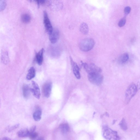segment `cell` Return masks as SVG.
Masks as SVG:
<instances>
[{
    "instance_id": "cell-11",
    "label": "cell",
    "mask_w": 140,
    "mask_h": 140,
    "mask_svg": "<svg viewBox=\"0 0 140 140\" xmlns=\"http://www.w3.org/2000/svg\"><path fill=\"white\" fill-rule=\"evenodd\" d=\"M44 49H42L36 54V62L39 65H41L43 60V53Z\"/></svg>"
},
{
    "instance_id": "cell-17",
    "label": "cell",
    "mask_w": 140,
    "mask_h": 140,
    "mask_svg": "<svg viewBox=\"0 0 140 140\" xmlns=\"http://www.w3.org/2000/svg\"><path fill=\"white\" fill-rule=\"evenodd\" d=\"M42 111L39 109H37L33 114V117L34 120L36 121H40L41 119Z\"/></svg>"
},
{
    "instance_id": "cell-10",
    "label": "cell",
    "mask_w": 140,
    "mask_h": 140,
    "mask_svg": "<svg viewBox=\"0 0 140 140\" xmlns=\"http://www.w3.org/2000/svg\"><path fill=\"white\" fill-rule=\"evenodd\" d=\"M71 63L73 68V72L76 77L78 79L80 78L79 69L77 63L74 62L72 58L70 57Z\"/></svg>"
},
{
    "instance_id": "cell-19",
    "label": "cell",
    "mask_w": 140,
    "mask_h": 140,
    "mask_svg": "<svg viewBox=\"0 0 140 140\" xmlns=\"http://www.w3.org/2000/svg\"><path fill=\"white\" fill-rule=\"evenodd\" d=\"M22 22L25 23H27L30 22L31 17L30 15L27 14H23L21 17Z\"/></svg>"
},
{
    "instance_id": "cell-3",
    "label": "cell",
    "mask_w": 140,
    "mask_h": 140,
    "mask_svg": "<svg viewBox=\"0 0 140 140\" xmlns=\"http://www.w3.org/2000/svg\"><path fill=\"white\" fill-rule=\"evenodd\" d=\"M88 78L90 82L97 86L100 85L103 80V76L99 73L88 74Z\"/></svg>"
},
{
    "instance_id": "cell-16",
    "label": "cell",
    "mask_w": 140,
    "mask_h": 140,
    "mask_svg": "<svg viewBox=\"0 0 140 140\" xmlns=\"http://www.w3.org/2000/svg\"><path fill=\"white\" fill-rule=\"evenodd\" d=\"M129 55L128 53H125L121 55L118 59V62L120 64H124L128 61Z\"/></svg>"
},
{
    "instance_id": "cell-25",
    "label": "cell",
    "mask_w": 140,
    "mask_h": 140,
    "mask_svg": "<svg viewBox=\"0 0 140 140\" xmlns=\"http://www.w3.org/2000/svg\"><path fill=\"white\" fill-rule=\"evenodd\" d=\"M131 10L130 7L127 6L125 7L124 9V13L125 15H128L130 13Z\"/></svg>"
},
{
    "instance_id": "cell-28",
    "label": "cell",
    "mask_w": 140,
    "mask_h": 140,
    "mask_svg": "<svg viewBox=\"0 0 140 140\" xmlns=\"http://www.w3.org/2000/svg\"><path fill=\"white\" fill-rule=\"evenodd\" d=\"M36 127L35 126H34L32 127L31 128L30 132V134L34 132V131L36 130Z\"/></svg>"
},
{
    "instance_id": "cell-9",
    "label": "cell",
    "mask_w": 140,
    "mask_h": 140,
    "mask_svg": "<svg viewBox=\"0 0 140 140\" xmlns=\"http://www.w3.org/2000/svg\"><path fill=\"white\" fill-rule=\"evenodd\" d=\"M59 32L58 29L53 30L52 33L49 35V39L51 42L52 44L56 43L59 37Z\"/></svg>"
},
{
    "instance_id": "cell-15",
    "label": "cell",
    "mask_w": 140,
    "mask_h": 140,
    "mask_svg": "<svg viewBox=\"0 0 140 140\" xmlns=\"http://www.w3.org/2000/svg\"><path fill=\"white\" fill-rule=\"evenodd\" d=\"M80 31L83 34L87 35L89 32V27L87 24L85 23H82L80 26Z\"/></svg>"
},
{
    "instance_id": "cell-7",
    "label": "cell",
    "mask_w": 140,
    "mask_h": 140,
    "mask_svg": "<svg viewBox=\"0 0 140 140\" xmlns=\"http://www.w3.org/2000/svg\"><path fill=\"white\" fill-rule=\"evenodd\" d=\"M31 90L34 96L37 99H40L41 96L40 88L39 85L34 81H32V87L31 88Z\"/></svg>"
},
{
    "instance_id": "cell-5",
    "label": "cell",
    "mask_w": 140,
    "mask_h": 140,
    "mask_svg": "<svg viewBox=\"0 0 140 140\" xmlns=\"http://www.w3.org/2000/svg\"><path fill=\"white\" fill-rule=\"evenodd\" d=\"M43 16L44 26L46 32L49 35L52 33L53 29L49 17L47 12L46 11H44Z\"/></svg>"
},
{
    "instance_id": "cell-8",
    "label": "cell",
    "mask_w": 140,
    "mask_h": 140,
    "mask_svg": "<svg viewBox=\"0 0 140 140\" xmlns=\"http://www.w3.org/2000/svg\"><path fill=\"white\" fill-rule=\"evenodd\" d=\"M52 88V84L50 82L45 83L42 88V91L44 96L48 98L51 95Z\"/></svg>"
},
{
    "instance_id": "cell-24",
    "label": "cell",
    "mask_w": 140,
    "mask_h": 140,
    "mask_svg": "<svg viewBox=\"0 0 140 140\" xmlns=\"http://www.w3.org/2000/svg\"><path fill=\"white\" fill-rule=\"evenodd\" d=\"M38 134L36 132H34L31 134L29 135L30 138L31 140H34L35 139L38 137Z\"/></svg>"
},
{
    "instance_id": "cell-13",
    "label": "cell",
    "mask_w": 140,
    "mask_h": 140,
    "mask_svg": "<svg viewBox=\"0 0 140 140\" xmlns=\"http://www.w3.org/2000/svg\"><path fill=\"white\" fill-rule=\"evenodd\" d=\"M36 74V71L35 68L32 67L28 71L27 75L26 78L28 80H30L35 77Z\"/></svg>"
},
{
    "instance_id": "cell-6",
    "label": "cell",
    "mask_w": 140,
    "mask_h": 140,
    "mask_svg": "<svg viewBox=\"0 0 140 140\" xmlns=\"http://www.w3.org/2000/svg\"><path fill=\"white\" fill-rule=\"evenodd\" d=\"M84 69L88 74L92 73H100L101 70L100 68L93 63L88 64L87 63L83 64Z\"/></svg>"
},
{
    "instance_id": "cell-2",
    "label": "cell",
    "mask_w": 140,
    "mask_h": 140,
    "mask_svg": "<svg viewBox=\"0 0 140 140\" xmlns=\"http://www.w3.org/2000/svg\"><path fill=\"white\" fill-rule=\"evenodd\" d=\"M138 90L137 87L134 83L130 85L126 91L125 94V101L128 104L131 99L136 94Z\"/></svg>"
},
{
    "instance_id": "cell-18",
    "label": "cell",
    "mask_w": 140,
    "mask_h": 140,
    "mask_svg": "<svg viewBox=\"0 0 140 140\" xmlns=\"http://www.w3.org/2000/svg\"><path fill=\"white\" fill-rule=\"evenodd\" d=\"M61 131L62 133L66 134L70 130V127L68 125L66 124H62L60 126Z\"/></svg>"
},
{
    "instance_id": "cell-4",
    "label": "cell",
    "mask_w": 140,
    "mask_h": 140,
    "mask_svg": "<svg viewBox=\"0 0 140 140\" xmlns=\"http://www.w3.org/2000/svg\"><path fill=\"white\" fill-rule=\"evenodd\" d=\"M103 135L105 138L108 140H120V138L116 131H114L108 128H106L104 131Z\"/></svg>"
},
{
    "instance_id": "cell-30",
    "label": "cell",
    "mask_w": 140,
    "mask_h": 140,
    "mask_svg": "<svg viewBox=\"0 0 140 140\" xmlns=\"http://www.w3.org/2000/svg\"><path fill=\"white\" fill-rule=\"evenodd\" d=\"M137 87L138 89H140V82L139 83L138 86Z\"/></svg>"
},
{
    "instance_id": "cell-1",
    "label": "cell",
    "mask_w": 140,
    "mask_h": 140,
    "mask_svg": "<svg viewBox=\"0 0 140 140\" xmlns=\"http://www.w3.org/2000/svg\"><path fill=\"white\" fill-rule=\"evenodd\" d=\"M95 45V42L94 40L91 38H87L80 42L79 48L82 51L87 52L92 49Z\"/></svg>"
},
{
    "instance_id": "cell-14",
    "label": "cell",
    "mask_w": 140,
    "mask_h": 140,
    "mask_svg": "<svg viewBox=\"0 0 140 140\" xmlns=\"http://www.w3.org/2000/svg\"><path fill=\"white\" fill-rule=\"evenodd\" d=\"M30 133V131L26 129L19 130L17 133L18 136L20 137H24L29 136Z\"/></svg>"
},
{
    "instance_id": "cell-20",
    "label": "cell",
    "mask_w": 140,
    "mask_h": 140,
    "mask_svg": "<svg viewBox=\"0 0 140 140\" xmlns=\"http://www.w3.org/2000/svg\"><path fill=\"white\" fill-rule=\"evenodd\" d=\"M120 128L123 130L125 131L128 129V125L124 118H123L119 124Z\"/></svg>"
},
{
    "instance_id": "cell-12",
    "label": "cell",
    "mask_w": 140,
    "mask_h": 140,
    "mask_svg": "<svg viewBox=\"0 0 140 140\" xmlns=\"http://www.w3.org/2000/svg\"><path fill=\"white\" fill-rule=\"evenodd\" d=\"M23 93L24 97L25 99H28L30 95L31 92V88L28 85L24 84L23 88Z\"/></svg>"
},
{
    "instance_id": "cell-26",
    "label": "cell",
    "mask_w": 140,
    "mask_h": 140,
    "mask_svg": "<svg viewBox=\"0 0 140 140\" xmlns=\"http://www.w3.org/2000/svg\"><path fill=\"white\" fill-rule=\"evenodd\" d=\"M35 1L37 3L38 5L39 6L41 5H42V4H44L46 2V1H44V0H36V1Z\"/></svg>"
},
{
    "instance_id": "cell-31",
    "label": "cell",
    "mask_w": 140,
    "mask_h": 140,
    "mask_svg": "<svg viewBox=\"0 0 140 140\" xmlns=\"http://www.w3.org/2000/svg\"><path fill=\"white\" fill-rule=\"evenodd\" d=\"M37 140H44L43 138H40L38 139Z\"/></svg>"
},
{
    "instance_id": "cell-23",
    "label": "cell",
    "mask_w": 140,
    "mask_h": 140,
    "mask_svg": "<svg viewBox=\"0 0 140 140\" xmlns=\"http://www.w3.org/2000/svg\"><path fill=\"white\" fill-rule=\"evenodd\" d=\"M2 59L4 63H8V54H7V53H5V55L3 56Z\"/></svg>"
},
{
    "instance_id": "cell-21",
    "label": "cell",
    "mask_w": 140,
    "mask_h": 140,
    "mask_svg": "<svg viewBox=\"0 0 140 140\" xmlns=\"http://www.w3.org/2000/svg\"><path fill=\"white\" fill-rule=\"evenodd\" d=\"M126 22V18L125 16L124 18L122 19L119 22L118 26L120 27H122L124 26Z\"/></svg>"
},
{
    "instance_id": "cell-22",
    "label": "cell",
    "mask_w": 140,
    "mask_h": 140,
    "mask_svg": "<svg viewBox=\"0 0 140 140\" xmlns=\"http://www.w3.org/2000/svg\"><path fill=\"white\" fill-rule=\"evenodd\" d=\"M6 3L5 1H1L0 3V10L3 11L5 9L6 6Z\"/></svg>"
},
{
    "instance_id": "cell-27",
    "label": "cell",
    "mask_w": 140,
    "mask_h": 140,
    "mask_svg": "<svg viewBox=\"0 0 140 140\" xmlns=\"http://www.w3.org/2000/svg\"><path fill=\"white\" fill-rule=\"evenodd\" d=\"M19 126V124H17L11 127L9 129V130H8V131H9V132H11V131L17 128H18Z\"/></svg>"
},
{
    "instance_id": "cell-29",
    "label": "cell",
    "mask_w": 140,
    "mask_h": 140,
    "mask_svg": "<svg viewBox=\"0 0 140 140\" xmlns=\"http://www.w3.org/2000/svg\"><path fill=\"white\" fill-rule=\"evenodd\" d=\"M1 140H11L10 139L7 137H4Z\"/></svg>"
}]
</instances>
